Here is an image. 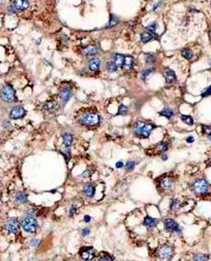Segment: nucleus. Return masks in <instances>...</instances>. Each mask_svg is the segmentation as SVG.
Returning <instances> with one entry per match:
<instances>
[{
	"mask_svg": "<svg viewBox=\"0 0 211 261\" xmlns=\"http://www.w3.org/2000/svg\"><path fill=\"white\" fill-rule=\"evenodd\" d=\"M63 143L67 148H69L71 146L72 143H73V136H72V134L70 133L63 134Z\"/></svg>",
	"mask_w": 211,
	"mask_h": 261,
	"instance_id": "22",
	"label": "nucleus"
},
{
	"mask_svg": "<svg viewBox=\"0 0 211 261\" xmlns=\"http://www.w3.org/2000/svg\"><path fill=\"white\" fill-rule=\"evenodd\" d=\"M16 201H17V203H26L28 201V196H27V194H25V193H18L17 195H16Z\"/></svg>",
	"mask_w": 211,
	"mask_h": 261,
	"instance_id": "23",
	"label": "nucleus"
},
{
	"mask_svg": "<svg viewBox=\"0 0 211 261\" xmlns=\"http://www.w3.org/2000/svg\"><path fill=\"white\" fill-rule=\"evenodd\" d=\"M64 155H65V157H66V161H69V159H70V157H71L70 151H69V150H67L66 153H64Z\"/></svg>",
	"mask_w": 211,
	"mask_h": 261,
	"instance_id": "43",
	"label": "nucleus"
},
{
	"mask_svg": "<svg viewBox=\"0 0 211 261\" xmlns=\"http://www.w3.org/2000/svg\"><path fill=\"white\" fill-rule=\"evenodd\" d=\"M209 139H210V140H211V134H210V135H209Z\"/></svg>",
	"mask_w": 211,
	"mask_h": 261,
	"instance_id": "53",
	"label": "nucleus"
},
{
	"mask_svg": "<svg viewBox=\"0 0 211 261\" xmlns=\"http://www.w3.org/2000/svg\"><path fill=\"white\" fill-rule=\"evenodd\" d=\"M59 96H60L61 100H62L64 103H67L72 97V89L69 88V87H64V88L61 89L60 92H59Z\"/></svg>",
	"mask_w": 211,
	"mask_h": 261,
	"instance_id": "12",
	"label": "nucleus"
},
{
	"mask_svg": "<svg viewBox=\"0 0 211 261\" xmlns=\"http://www.w3.org/2000/svg\"><path fill=\"white\" fill-rule=\"evenodd\" d=\"M181 118L185 123H187V124H189V125L194 124V118H192V117H190V115H182Z\"/></svg>",
	"mask_w": 211,
	"mask_h": 261,
	"instance_id": "27",
	"label": "nucleus"
},
{
	"mask_svg": "<svg viewBox=\"0 0 211 261\" xmlns=\"http://www.w3.org/2000/svg\"><path fill=\"white\" fill-rule=\"evenodd\" d=\"M100 117L97 113H86L81 118V123L86 126H95L99 123Z\"/></svg>",
	"mask_w": 211,
	"mask_h": 261,
	"instance_id": "4",
	"label": "nucleus"
},
{
	"mask_svg": "<svg viewBox=\"0 0 211 261\" xmlns=\"http://www.w3.org/2000/svg\"><path fill=\"white\" fill-rule=\"evenodd\" d=\"M89 68L91 71H97L100 68V61L99 59L97 58H93L89 61Z\"/></svg>",
	"mask_w": 211,
	"mask_h": 261,
	"instance_id": "14",
	"label": "nucleus"
},
{
	"mask_svg": "<svg viewBox=\"0 0 211 261\" xmlns=\"http://www.w3.org/2000/svg\"><path fill=\"white\" fill-rule=\"evenodd\" d=\"M153 124L151 123H143L141 121L136 123L135 127H134V132L137 136L143 137V138H148V136L150 135L151 131L154 129Z\"/></svg>",
	"mask_w": 211,
	"mask_h": 261,
	"instance_id": "1",
	"label": "nucleus"
},
{
	"mask_svg": "<svg viewBox=\"0 0 211 261\" xmlns=\"http://www.w3.org/2000/svg\"><path fill=\"white\" fill-rule=\"evenodd\" d=\"M202 127H203V131H204L206 134H208V135H210L211 134V126L204 125V126H202Z\"/></svg>",
	"mask_w": 211,
	"mask_h": 261,
	"instance_id": "41",
	"label": "nucleus"
},
{
	"mask_svg": "<svg viewBox=\"0 0 211 261\" xmlns=\"http://www.w3.org/2000/svg\"><path fill=\"white\" fill-rule=\"evenodd\" d=\"M154 36H155V33H153V32H143L140 34V40L143 41V43H146V42H148V41L152 40L154 38Z\"/></svg>",
	"mask_w": 211,
	"mask_h": 261,
	"instance_id": "20",
	"label": "nucleus"
},
{
	"mask_svg": "<svg viewBox=\"0 0 211 261\" xmlns=\"http://www.w3.org/2000/svg\"><path fill=\"white\" fill-rule=\"evenodd\" d=\"M166 159H167V157H166V156H163V157H162V161H166Z\"/></svg>",
	"mask_w": 211,
	"mask_h": 261,
	"instance_id": "52",
	"label": "nucleus"
},
{
	"mask_svg": "<svg viewBox=\"0 0 211 261\" xmlns=\"http://www.w3.org/2000/svg\"><path fill=\"white\" fill-rule=\"evenodd\" d=\"M75 213H76V207H75L74 205H72L71 206V209H70V215L73 216Z\"/></svg>",
	"mask_w": 211,
	"mask_h": 261,
	"instance_id": "44",
	"label": "nucleus"
},
{
	"mask_svg": "<svg viewBox=\"0 0 211 261\" xmlns=\"http://www.w3.org/2000/svg\"><path fill=\"white\" fill-rule=\"evenodd\" d=\"M80 255L84 260H91L95 256V250L91 247H84L80 250Z\"/></svg>",
	"mask_w": 211,
	"mask_h": 261,
	"instance_id": "9",
	"label": "nucleus"
},
{
	"mask_svg": "<svg viewBox=\"0 0 211 261\" xmlns=\"http://www.w3.org/2000/svg\"><path fill=\"white\" fill-rule=\"evenodd\" d=\"M192 188L196 194H206L209 191V185H208L207 181L204 179L196 180L192 185Z\"/></svg>",
	"mask_w": 211,
	"mask_h": 261,
	"instance_id": "6",
	"label": "nucleus"
},
{
	"mask_svg": "<svg viewBox=\"0 0 211 261\" xmlns=\"http://www.w3.org/2000/svg\"><path fill=\"white\" fill-rule=\"evenodd\" d=\"M135 162L134 161H128L127 164H126V169L128 170V171H132V170L135 168Z\"/></svg>",
	"mask_w": 211,
	"mask_h": 261,
	"instance_id": "35",
	"label": "nucleus"
},
{
	"mask_svg": "<svg viewBox=\"0 0 211 261\" xmlns=\"http://www.w3.org/2000/svg\"><path fill=\"white\" fill-rule=\"evenodd\" d=\"M156 224H157V219L152 218V217H150V216H146L145 218V220H143V225L146 227H149V228L154 227Z\"/></svg>",
	"mask_w": 211,
	"mask_h": 261,
	"instance_id": "19",
	"label": "nucleus"
},
{
	"mask_svg": "<svg viewBox=\"0 0 211 261\" xmlns=\"http://www.w3.org/2000/svg\"><path fill=\"white\" fill-rule=\"evenodd\" d=\"M125 57L121 54H115L113 56V63L116 65L117 67H123V64H124Z\"/></svg>",
	"mask_w": 211,
	"mask_h": 261,
	"instance_id": "18",
	"label": "nucleus"
},
{
	"mask_svg": "<svg viewBox=\"0 0 211 261\" xmlns=\"http://www.w3.org/2000/svg\"><path fill=\"white\" fill-rule=\"evenodd\" d=\"M0 99L5 103H12L16 100V92L11 84H5L1 88Z\"/></svg>",
	"mask_w": 211,
	"mask_h": 261,
	"instance_id": "2",
	"label": "nucleus"
},
{
	"mask_svg": "<svg viewBox=\"0 0 211 261\" xmlns=\"http://www.w3.org/2000/svg\"><path fill=\"white\" fill-rule=\"evenodd\" d=\"M178 205H179V201L175 198V200H173V201H171V205H170V208L173 210V209H175V208L177 207V206H178Z\"/></svg>",
	"mask_w": 211,
	"mask_h": 261,
	"instance_id": "37",
	"label": "nucleus"
},
{
	"mask_svg": "<svg viewBox=\"0 0 211 261\" xmlns=\"http://www.w3.org/2000/svg\"><path fill=\"white\" fill-rule=\"evenodd\" d=\"M182 55L184 58H186L187 60H190V59L192 58V52L190 50V49H184V50L182 51Z\"/></svg>",
	"mask_w": 211,
	"mask_h": 261,
	"instance_id": "26",
	"label": "nucleus"
},
{
	"mask_svg": "<svg viewBox=\"0 0 211 261\" xmlns=\"http://www.w3.org/2000/svg\"><path fill=\"white\" fill-rule=\"evenodd\" d=\"M157 148H158V150L160 152H165V151H167V150H168V145H167L166 143H163V142H162V143H159L157 145Z\"/></svg>",
	"mask_w": 211,
	"mask_h": 261,
	"instance_id": "33",
	"label": "nucleus"
},
{
	"mask_svg": "<svg viewBox=\"0 0 211 261\" xmlns=\"http://www.w3.org/2000/svg\"><path fill=\"white\" fill-rule=\"evenodd\" d=\"M39 242H40V240H38V239H33L32 241H30V245H32V247H37Z\"/></svg>",
	"mask_w": 211,
	"mask_h": 261,
	"instance_id": "39",
	"label": "nucleus"
},
{
	"mask_svg": "<svg viewBox=\"0 0 211 261\" xmlns=\"http://www.w3.org/2000/svg\"><path fill=\"white\" fill-rule=\"evenodd\" d=\"M208 258L207 255H196L194 256V260H207Z\"/></svg>",
	"mask_w": 211,
	"mask_h": 261,
	"instance_id": "38",
	"label": "nucleus"
},
{
	"mask_svg": "<svg viewBox=\"0 0 211 261\" xmlns=\"http://www.w3.org/2000/svg\"><path fill=\"white\" fill-rule=\"evenodd\" d=\"M27 214L28 216H30V217H35L37 215V209H29V210L27 211Z\"/></svg>",
	"mask_w": 211,
	"mask_h": 261,
	"instance_id": "36",
	"label": "nucleus"
},
{
	"mask_svg": "<svg viewBox=\"0 0 211 261\" xmlns=\"http://www.w3.org/2000/svg\"><path fill=\"white\" fill-rule=\"evenodd\" d=\"M84 193L86 194V197L89 198H92L94 196L95 193V188L92 185H86L84 188Z\"/></svg>",
	"mask_w": 211,
	"mask_h": 261,
	"instance_id": "21",
	"label": "nucleus"
},
{
	"mask_svg": "<svg viewBox=\"0 0 211 261\" xmlns=\"http://www.w3.org/2000/svg\"><path fill=\"white\" fill-rule=\"evenodd\" d=\"M26 115H27V112H26L24 108L20 107V106H16L10 112V118L11 120H20V118L24 117Z\"/></svg>",
	"mask_w": 211,
	"mask_h": 261,
	"instance_id": "8",
	"label": "nucleus"
},
{
	"mask_svg": "<svg viewBox=\"0 0 211 261\" xmlns=\"http://www.w3.org/2000/svg\"><path fill=\"white\" fill-rule=\"evenodd\" d=\"M164 225H165L166 230L169 232H175V233L180 232L179 224L175 220H173V219H166V220L164 221Z\"/></svg>",
	"mask_w": 211,
	"mask_h": 261,
	"instance_id": "10",
	"label": "nucleus"
},
{
	"mask_svg": "<svg viewBox=\"0 0 211 261\" xmlns=\"http://www.w3.org/2000/svg\"><path fill=\"white\" fill-rule=\"evenodd\" d=\"M165 78H166V81L168 82V83H172V82H174L175 80H176V74H175V72L173 71H171V69H167L166 71H165Z\"/></svg>",
	"mask_w": 211,
	"mask_h": 261,
	"instance_id": "17",
	"label": "nucleus"
},
{
	"mask_svg": "<svg viewBox=\"0 0 211 261\" xmlns=\"http://www.w3.org/2000/svg\"><path fill=\"white\" fill-rule=\"evenodd\" d=\"M11 5L17 10V12H20V11H25L26 9H28L30 3H29V0H14Z\"/></svg>",
	"mask_w": 211,
	"mask_h": 261,
	"instance_id": "11",
	"label": "nucleus"
},
{
	"mask_svg": "<svg viewBox=\"0 0 211 261\" xmlns=\"http://www.w3.org/2000/svg\"><path fill=\"white\" fill-rule=\"evenodd\" d=\"M128 109L125 105H121L119 107V111H118V115H126L127 113Z\"/></svg>",
	"mask_w": 211,
	"mask_h": 261,
	"instance_id": "34",
	"label": "nucleus"
},
{
	"mask_svg": "<svg viewBox=\"0 0 211 261\" xmlns=\"http://www.w3.org/2000/svg\"><path fill=\"white\" fill-rule=\"evenodd\" d=\"M97 52H98V49L95 46H87L83 50V53L86 56H94L96 55Z\"/></svg>",
	"mask_w": 211,
	"mask_h": 261,
	"instance_id": "16",
	"label": "nucleus"
},
{
	"mask_svg": "<svg viewBox=\"0 0 211 261\" xmlns=\"http://www.w3.org/2000/svg\"><path fill=\"white\" fill-rule=\"evenodd\" d=\"M118 22H119V19H118L117 17L111 16V18H110V21H109V25H108V27H113V25H115Z\"/></svg>",
	"mask_w": 211,
	"mask_h": 261,
	"instance_id": "31",
	"label": "nucleus"
},
{
	"mask_svg": "<svg viewBox=\"0 0 211 261\" xmlns=\"http://www.w3.org/2000/svg\"><path fill=\"white\" fill-rule=\"evenodd\" d=\"M82 234H83V236H86V235L89 234V229H84L83 232H82Z\"/></svg>",
	"mask_w": 211,
	"mask_h": 261,
	"instance_id": "46",
	"label": "nucleus"
},
{
	"mask_svg": "<svg viewBox=\"0 0 211 261\" xmlns=\"http://www.w3.org/2000/svg\"><path fill=\"white\" fill-rule=\"evenodd\" d=\"M116 166L118 167V168H122V167L124 166V163H123L122 161H118L116 163Z\"/></svg>",
	"mask_w": 211,
	"mask_h": 261,
	"instance_id": "48",
	"label": "nucleus"
},
{
	"mask_svg": "<svg viewBox=\"0 0 211 261\" xmlns=\"http://www.w3.org/2000/svg\"><path fill=\"white\" fill-rule=\"evenodd\" d=\"M8 11L11 12V13H14V14H15V13H17V10L15 9L14 7L12 6V5H10V6L8 7Z\"/></svg>",
	"mask_w": 211,
	"mask_h": 261,
	"instance_id": "45",
	"label": "nucleus"
},
{
	"mask_svg": "<svg viewBox=\"0 0 211 261\" xmlns=\"http://www.w3.org/2000/svg\"><path fill=\"white\" fill-rule=\"evenodd\" d=\"M161 186L164 188V189H168L172 186V180L168 177H164L163 179L161 180Z\"/></svg>",
	"mask_w": 211,
	"mask_h": 261,
	"instance_id": "24",
	"label": "nucleus"
},
{
	"mask_svg": "<svg viewBox=\"0 0 211 261\" xmlns=\"http://www.w3.org/2000/svg\"><path fill=\"white\" fill-rule=\"evenodd\" d=\"M156 28H157V25H156V23H151L150 25H148L147 27H146V30H149L150 32H156Z\"/></svg>",
	"mask_w": 211,
	"mask_h": 261,
	"instance_id": "32",
	"label": "nucleus"
},
{
	"mask_svg": "<svg viewBox=\"0 0 211 261\" xmlns=\"http://www.w3.org/2000/svg\"><path fill=\"white\" fill-rule=\"evenodd\" d=\"M99 259L100 260H112L113 259V257H111V256H109V255H103V256H100L99 257Z\"/></svg>",
	"mask_w": 211,
	"mask_h": 261,
	"instance_id": "42",
	"label": "nucleus"
},
{
	"mask_svg": "<svg viewBox=\"0 0 211 261\" xmlns=\"http://www.w3.org/2000/svg\"><path fill=\"white\" fill-rule=\"evenodd\" d=\"M154 72V69H145V71H143V72H141V78L143 79V80H145L147 77L150 76L151 73H153Z\"/></svg>",
	"mask_w": 211,
	"mask_h": 261,
	"instance_id": "28",
	"label": "nucleus"
},
{
	"mask_svg": "<svg viewBox=\"0 0 211 261\" xmlns=\"http://www.w3.org/2000/svg\"><path fill=\"white\" fill-rule=\"evenodd\" d=\"M19 229H20V222L18 221V219L17 218H10L6 224L7 232L10 234L16 235L19 233Z\"/></svg>",
	"mask_w": 211,
	"mask_h": 261,
	"instance_id": "7",
	"label": "nucleus"
},
{
	"mask_svg": "<svg viewBox=\"0 0 211 261\" xmlns=\"http://www.w3.org/2000/svg\"><path fill=\"white\" fill-rule=\"evenodd\" d=\"M4 127L6 128V129H9L8 127H11V124H10L9 121H7V120L5 121V122H4Z\"/></svg>",
	"mask_w": 211,
	"mask_h": 261,
	"instance_id": "47",
	"label": "nucleus"
},
{
	"mask_svg": "<svg viewBox=\"0 0 211 261\" xmlns=\"http://www.w3.org/2000/svg\"><path fill=\"white\" fill-rule=\"evenodd\" d=\"M173 115H174V113H173V111H172L171 109H165V110H163L160 113V115H162V117H165L167 118H171L172 117H173Z\"/></svg>",
	"mask_w": 211,
	"mask_h": 261,
	"instance_id": "25",
	"label": "nucleus"
},
{
	"mask_svg": "<svg viewBox=\"0 0 211 261\" xmlns=\"http://www.w3.org/2000/svg\"><path fill=\"white\" fill-rule=\"evenodd\" d=\"M117 69H118V67H117L114 63H113V62H109V63L107 64V69H108V71H109L110 72L116 71H117Z\"/></svg>",
	"mask_w": 211,
	"mask_h": 261,
	"instance_id": "29",
	"label": "nucleus"
},
{
	"mask_svg": "<svg viewBox=\"0 0 211 261\" xmlns=\"http://www.w3.org/2000/svg\"><path fill=\"white\" fill-rule=\"evenodd\" d=\"M209 95H211V86L208 87V88H207L206 90H205V92H203V93H202L201 96H202V97H207V96H209Z\"/></svg>",
	"mask_w": 211,
	"mask_h": 261,
	"instance_id": "40",
	"label": "nucleus"
},
{
	"mask_svg": "<svg viewBox=\"0 0 211 261\" xmlns=\"http://www.w3.org/2000/svg\"><path fill=\"white\" fill-rule=\"evenodd\" d=\"M160 5H161V2H158V3H156V4H155V5H154V6H153V8H152V10H156V9H157V8H158V7H159V6H160Z\"/></svg>",
	"mask_w": 211,
	"mask_h": 261,
	"instance_id": "51",
	"label": "nucleus"
},
{
	"mask_svg": "<svg viewBox=\"0 0 211 261\" xmlns=\"http://www.w3.org/2000/svg\"><path fill=\"white\" fill-rule=\"evenodd\" d=\"M91 218L89 215H86V216H84V222H89V221H91Z\"/></svg>",
	"mask_w": 211,
	"mask_h": 261,
	"instance_id": "50",
	"label": "nucleus"
},
{
	"mask_svg": "<svg viewBox=\"0 0 211 261\" xmlns=\"http://www.w3.org/2000/svg\"><path fill=\"white\" fill-rule=\"evenodd\" d=\"M21 226L27 233H35L38 228L37 221L35 219V217L28 216L25 219H23L21 222Z\"/></svg>",
	"mask_w": 211,
	"mask_h": 261,
	"instance_id": "3",
	"label": "nucleus"
},
{
	"mask_svg": "<svg viewBox=\"0 0 211 261\" xmlns=\"http://www.w3.org/2000/svg\"><path fill=\"white\" fill-rule=\"evenodd\" d=\"M133 66H134V59H133V57L126 56L125 57V60H124V64H123V68H124L126 71H130V69H133Z\"/></svg>",
	"mask_w": 211,
	"mask_h": 261,
	"instance_id": "15",
	"label": "nucleus"
},
{
	"mask_svg": "<svg viewBox=\"0 0 211 261\" xmlns=\"http://www.w3.org/2000/svg\"><path fill=\"white\" fill-rule=\"evenodd\" d=\"M194 139L192 138V136H190V137H187V143H192V142H194Z\"/></svg>",
	"mask_w": 211,
	"mask_h": 261,
	"instance_id": "49",
	"label": "nucleus"
},
{
	"mask_svg": "<svg viewBox=\"0 0 211 261\" xmlns=\"http://www.w3.org/2000/svg\"><path fill=\"white\" fill-rule=\"evenodd\" d=\"M155 55H153V54H145V61L147 63H153V62H155Z\"/></svg>",
	"mask_w": 211,
	"mask_h": 261,
	"instance_id": "30",
	"label": "nucleus"
},
{
	"mask_svg": "<svg viewBox=\"0 0 211 261\" xmlns=\"http://www.w3.org/2000/svg\"><path fill=\"white\" fill-rule=\"evenodd\" d=\"M157 254L161 259H165V260L171 259L172 256H173V249L170 245H162L158 247Z\"/></svg>",
	"mask_w": 211,
	"mask_h": 261,
	"instance_id": "5",
	"label": "nucleus"
},
{
	"mask_svg": "<svg viewBox=\"0 0 211 261\" xmlns=\"http://www.w3.org/2000/svg\"><path fill=\"white\" fill-rule=\"evenodd\" d=\"M58 108H59V105L56 101H48L43 106V110L48 113H54L55 111L58 110Z\"/></svg>",
	"mask_w": 211,
	"mask_h": 261,
	"instance_id": "13",
	"label": "nucleus"
}]
</instances>
